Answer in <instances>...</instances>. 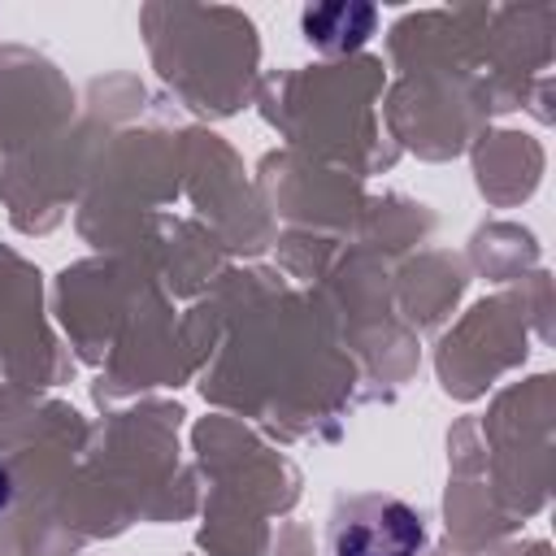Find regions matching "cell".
I'll return each instance as SVG.
<instances>
[{"label": "cell", "mask_w": 556, "mask_h": 556, "mask_svg": "<svg viewBox=\"0 0 556 556\" xmlns=\"http://www.w3.org/2000/svg\"><path fill=\"white\" fill-rule=\"evenodd\" d=\"M300 22H304L308 43H317L326 52H352V48H361L369 39L378 13H374V4H356V0L343 4L339 0V4H313V9H304Z\"/></svg>", "instance_id": "2"}, {"label": "cell", "mask_w": 556, "mask_h": 556, "mask_svg": "<svg viewBox=\"0 0 556 556\" xmlns=\"http://www.w3.org/2000/svg\"><path fill=\"white\" fill-rule=\"evenodd\" d=\"M9 500H13V478H9L4 469H0V513L9 508Z\"/></svg>", "instance_id": "3"}, {"label": "cell", "mask_w": 556, "mask_h": 556, "mask_svg": "<svg viewBox=\"0 0 556 556\" xmlns=\"http://www.w3.org/2000/svg\"><path fill=\"white\" fill-rule=\"evenodd\" d=\"M421 547L426 526L417 508L382 491L339 500L326 521V556H417Z\"/></svg>", "instance_id": "1"}]
</instances>
